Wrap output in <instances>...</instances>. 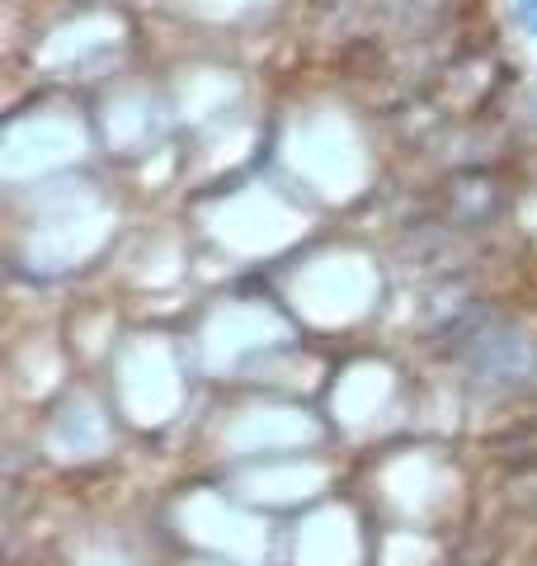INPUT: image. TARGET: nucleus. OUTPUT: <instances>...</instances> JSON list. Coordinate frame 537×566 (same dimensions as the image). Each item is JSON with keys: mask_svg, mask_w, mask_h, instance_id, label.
<instances>
[{"mask_svg": "<svg viewBox=\"0 0 537 566\" xmlns=\"http://www.w3.org/2000/svg\"><path fill=\"white\" fill-rule=\"evenodd\" d=\"M462 364L481 382H518L533 368V349L514 326H476L462 345Z\"/></svg>", "mask_w": 537, "mask_h": 566, "instance_id": "f257e3e1", "label": "nucleus"}, {"mask_svg": "<svg viewBox=\"0 0 537 566\" xmlns=\"http://www.w3.org/2000/svg\"><path fill=\"white\" fill-rule=\"evenodd\" d=\"M514 20L528 39H537V0H514Z\"/></svg>", "mask_w": 537, "mask_h": 566, "instance_id": "f03ea898", "label": "nucleus"}]
</instances>
